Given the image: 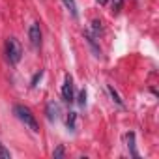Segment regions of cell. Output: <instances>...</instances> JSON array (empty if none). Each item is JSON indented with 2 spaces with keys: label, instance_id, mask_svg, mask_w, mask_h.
<instances>
[{
  "label": "cell",
  "instance_id": "obj_1",
  "mask_svg": "<svg viewBox=\"0 0 159 159\" xmlns=\"http://www.w3.org/2000/svg\"><path fill=\"white\" fill-rule=\"evenodd\" d=\"M13 112H15V116H17L30 131H34V133L39 131V124H38L36 116L32 114V111H30L28 107H25V105H15V107H13Z\"/></svg>",
  "mask_w": 159,
  "mask_h": 159
},
{
  "label": "cell",
  "instance_id": "obj_2",
  "mask_svg": "<svg viewBox=\"0 0 159 159\" xmlns=\"http://www.w3.org/2000/svg\"><path fill=\"white\" fill-rule=\"evenodd\" d=\"M21 54H23V49H21V43L15 39V38H10L6 41V56L11 64H17L21 60Z\"/></svg>",
  "mask_w": 159,
  "mask_h": 159
},
{
  "label": "cell",
  "instance_id": "obj_3",
  "mask_svg": "<svg viewBox=\"0 0 159 159\" xmlns=\"http://www.w3.org/2000/svg\"><path fill=\"white\" fill-rule=\"evenodd\" d=\"M62 98H64L66 103H71L73 101V79H71V75H66V79H64Z\"/></svg>",
  "mask_w": 159,
  "mask_h": 159
},
{
  "label": "cell",
  "instance_id": "obj_4",
  "mask_svg": "<svg viewBox=\"0 0 159 159\" xmlns=\"http://www.w3.org/2000/svg\"><path fill=\"white\" fill-rule=\"evenodd\" d=\"M28 36H30V43H32V47H34V49H39V45H41V28H39L38 23H34V25L30 26Z\"/></svg>",
  "mask_w": 159,
  "mask_h": 159
},
{
  "label": "cell",
  "instance_id": "obj_5",
  "mask_svg": "<svg viewBox=\"0 0 159 159\" xmlns=\"http://www.w3.org/2000/svg\"><path fill=\"white\" fill-rule=\"evenodd\" d=\"M47 118H49L51 122L58 118V105H56L54 101H51V103L47 105Z\"/></svg>",
  "mask_w": 159,
  "mask_h": 159
},
{
  "label": "cell",
  "instance_id": "obj_6",
  "mask_svg": "<svg viewBox=\"0 0 159 159\" xmlns=\"http://www.w3.org/2000/svg\"><path fill=\"white\" fill-rule=\"evenodd\" d=\"M125 140H127V148H129L131 155H133V157H139V153H137V150H135V133H127V135H125Z\"/></svg>",
  "mask_w": 159,
  "mask_h": 159
},
{
  "label": "cell",
  "instance_id": "obj_7",
  "mask_svg": "<svg viewBox=\"0 0 159 159\" xmlns=\"http://www.w3.org/2000/svg\"><path fill=\"white\" fill-rule=\"evenodd\" d=\"M62 2H64V6L67 8V11L71 13V17H73V19H77V15H79V13H77V4H75V0H62Z\"/></svg>",
  "mask_w": 159,
  "mask_h": 159
},
{
  "label": "cell",
  "instance_id": "obj_8",
  "mask_svg": "<svg viewBox=\"0 0 159 159\" xmlns=\"http://www.w3.org/2000/svg\"><path fill=\"white\" fill-rule=\"evenodd\" d=\"M107 88H109V94H111V98H112V101H114L116 105H120V107H124V101L120 99V96H118V92H116V90H114V88H112L111 84H109Z\"/></svg>",
  "mask_w": 159,
  "mask_h": 159
},
{
  "label": "cell",
  "instance_id": "obj_9",
  "mask_svg": "<svg viewBox=\"0 0 159 159\" xmlns=\"http://www.w3.org/2000/svg\"><path fill=\"white\" fill-rule=\"evenodd\" d=\"M66 124H67L69 129H75V125H77V112H69L67 118H66Z\"/></svg>",
  "mask_w": 159,
  "mask_h": 159
},
{
  "label": "cell",
  "instance_id": "obj_10",
  "mask_svg": "<svg viewBox=\"0 0 159 159\" xmlns=\"http://www.w3.org/2000/svg\"><path fill=\"white\" fill-rule=\"evenodd\" d=\"M86 39H88V43L92 45V49H94V52H96V56H101V49L96 45V39H94V36H90V34H86Z\"/></svg>",
  "mask_w": 159,
  "mask_h": 159
},
{
  "label": "cell",
  "instance_id": "obj_11",
  "mask_svg": "<svg viewBox=\"0 0 159 159\" xmlns=\"http://www.w3.org/2000/svg\"><path fill=\"white\" fill-rule=\"evenodd\" d=\"M124 6V0H111V8H112V13H118Z\"/></svg>",
  "mask_w": 159,
  "mask_h": 159
},
{
  "label": "cell",
  "instance_id": "obj_12",
  "mask_svg": "<svg viewBox=\"0 0 159 159\" xmlns=\"http://www.w3.org/2000/svg\"><path fill=\"white\" fill-rule=\"evenodd\" d=\"M0 159H11V153H10L2 144H0Z\"/></svg>",
  "mask_w": 159,
  "mask_h": 159
},
{
  "label": "cell",
  "instance_id": "obj_13",
  "mask_svg": "<svg viewBox=\"0 0 159 159\" xmlns=\"http://www.w3.org/2000/svg\"><path fill=\"white\" fill-rule=\"evenodd\" d=\"M52 157H54V159H60V157H64V146H58V148L52 152Z\"/></svg>",
  "mask_w": 159,
  "mask_h": 159
},
{
  "label": "cell",
  "instance_id": "obj_14",
  "mask_svg": "<svg viewBox=\"0 0 159 159\" xmlns=\"http://www.w3.org/2000/svg\"><path fill=\"white\" fill-rule=\"evenodd\" d=\"M84 103H86V90H81V94H79V105L84 107Z\"/></svg>",
  "mask_w": 159,
  "mask_h": 159
},
{
  "label": "cell",
  "instance_id": "obj_15",
  "mask_svg": "<svg viewBox=\"0 0 159 159\" xmlns=\"http://www.w3.org/2000/svg\"><path fill=\"white\" fill-rule=\"evenodd\" d=\"M41 77H43V71H39V73H36V75H34V79H32V83H30V84H32V86H38V81H41Z\"/></svg>",
  "mask_w": 159,
  "mask_h": 159
},
{
  "label": "cell",
  "instance_id": "obj_16",
  "mask_svg": "<svg viewBox=\"0 0 159 159\" xmlns=\"http://www.w3.org/2000/svg\"><path fill=\"white\" fill-rule=\"evenodd\" d=\"M94 32H96V34L101 32V21H94Z\"/></svg>",
  "mask_w": 159,
  "mask_h": 159
},
{
  "label": "cell",
  "instance_id": "obj_17",
  "mask_svg": "<svg viewBox=\"0 0 159 159\" xmlns=\"http://www.w3.org/2000/svg\"><path fill=\"white\" fill-rule=\"evenodd\" d=\"M98 2H99V4H107V0H98Z\"/></svg>",
  "mask_w": 159,
  "mask_h": 159
}]
</instances>
